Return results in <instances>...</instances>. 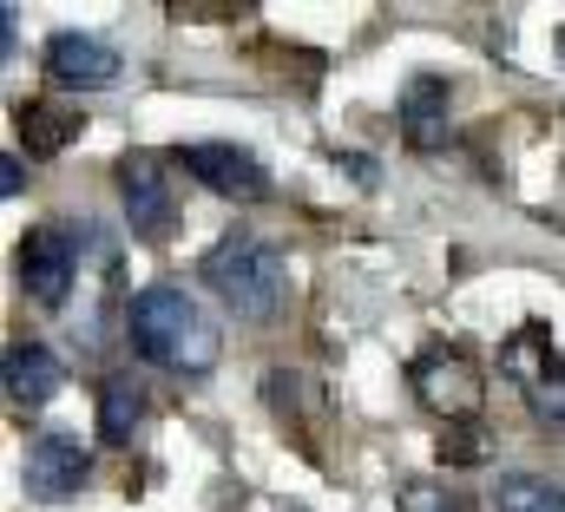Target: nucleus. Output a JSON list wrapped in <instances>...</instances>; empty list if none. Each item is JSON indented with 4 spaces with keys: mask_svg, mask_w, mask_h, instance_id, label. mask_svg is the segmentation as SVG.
Returning <instances> with one entry per match:
<instances>
[{
    "mask_svg": "<svg viewBox=\"0 0 565 512\" xmlns=\"http://www.w3.org/2000/svg\"><path fill=\"white\" fill-rule=\"evenodd\" d=\"M13 269H20V289H26L33 302L60 309V302L73 296V282H79V244H73V231H66V224H40V231H26V237H20V256H13Z\"/></svg>",
    "mask_w": 565,
    "mask_h": 512,
    "instance_id": "obj_5",
    "label": "nucleus"
},
{
    "mask_svg": "<svg viewBox=\"0 0 565 512\" xmlns=\"http://www.w3.org/2000/svg\"><path fill=\"white\" fill-rule=\"evenodd\" d=\"M119 198H126V224H132L139 237H171L178 198H171V178H164L151 158H126V164H119Z\"/></svg>",
    "mask_w": 565,
    "mask_h": 512,
    "instance_id": "obj_9",
    "label": "nucleus"
},
{
    "mask_svg": "<svg viewBox=\"0 0 565 512\" xmlns=\"http://www.w3.org/2000/svg\"><path fill=\"white\" fill-rule=\"evenodd\" d=\"M500 375L520 382L526 407L540 427H559L565 434V362L553 355V335L546 329H520L507 349H500Z\"/></svg>",
    "mask_w": 565,
    "mask_h": 512,
    "instance_id": "obj_3",
    "label": "nucleus"
},
{
    "mask_svg": "<svg viewBox=\"0 0 565 512\" xmlns=\"http://www.w3.org/2000/svg\"><path fill=\"white\" fill-rule=\"evenodd\" d=\"M198 282L237 316V322H270L282 309V296H289V269H282V256L257 237V231H231V237H217L204 263H198Z\"/></svg>",
    "mask_w": 565,
    "mask_h": 512,
    "instance_id": "obj_2",
    "label": "nucleus"
},
{
    "mask_svg": "<svg viewBox=\"0 0 565 512\" xmlns=\"http://www.w3.org/2000/svg\"><path fill=\"white\" fill-rule=\"evenodd\" d=\"M493 512H565V487L546 473H500L493 480Z\"/></svg>",
    "mask_w": 565,
    "mask_h": 512,
    "instance_id": "obj_14",
    "label": "nucleus"
},
{
    "mask_svg": "<svg viewBox=\"0 0 565 512\" xmlns=\"http://www.w3.org/2000/svg\"><path fill=\"white\" fill-rule=\"evenodd\" d=\"M395 506L402 512H467V500L454 487H440V480H402L395 487Z\"/></svg>",
    "mask_w": 565,
    "mask_h": 512,
    "instance_id": "obj_15",
    "label": "nucleus"
},
{
    "mask_svg": "<svg viewBox=\"0 0 565 512\" xmlns=\"http://www.w3.org/2000/svg\"><path fill=\"white\" fill-rule=\"evenodd\" d=\"M86 473H93V454H86V440H73V434H40V440L26 447V460H20V487H26L33 500H46V506L73 500V493L86 487Z\"/></svg>",
    "mask_w": 565,
    "mask_h": 512,
    "instance_id": "obj_7",
    "label": "nucleus"
},
{
    "mask_svg": "<svg viewBox=\"0 0 565 512\" xmlns=\"http://www.w3.org/2000/svg\"><path fill=\"white\" fill-rule=\"evenodd\" d=\"M20 184H26V171H20V158L7 151V158H0V198H20Z\"/></svg>",
    "mask_w": 565,
    "mask_h": 512,
    "instance_id": "obj_16",
    "label": "nucleus"
},
{
    "mask_svg": "<svg viewBox=\"0 0 565 512\" xmlns=\"http://www.w3.org/2000/svg\"><path fill=\"white\" fill-rule=\"evenodd\" d=\"M408 382H415V401H422L427 414H440V420H473L480 401H487L480 369H473L467 355H447V349L422 355V362L408 369Z\"/></svg>",
    "mask_w": 565,
    "mask_h": 512,
    "instance_id": "obj_6",
    "label": "nucleus"
},
{
    "mask_svg": "<svg viewBox=\"0 0 565 512\" xmlns=\"http://www.w3.org/2000/svg\"><path fill=\"white\" fill-rule=\"evenodd\" d=\"M402 138L415 151H434L447 145V79L440 73H415L402 86Z\"/></svg>",
    "mask_w": 565,
    "mask_h": 512,
    "instance_id": "obj_11",
    "label": "nucleus"
},
{
    "mask_svg": "<svg viewBox=\"0 0 565 512\" xmlns=\"http://www.w3.org/2000/svg\"><path fill=\"white\" fill-rule=\"evenodd\" d=\"M126 335L164 375H211L217 369V322L198 309L184 282H145L126 302Z\"/></svg>",
    "mask_w": 565,
    "mask_h": 512,
    "instance_id": "obj_1",
    "label": "nucleus"
},
{
    "mask_svg": "<svg viewBox=\"0 0 565 512\" xmlns=\"http://www.w3.org/2000/svg\"><path fill=\"white\" fill-rule=\"evenodd\" d=\"M178 171L184 178H198L211 198H231V204H264L277 184H270V171L250 158V151H237V145H217V138H204V145H178Z\"/></svg>",
    "mask_w": 565,
    "mask_h": 512,
    "instance_id": "obj_4",
    "label": "nucleus"
},
{
    "mask_svg": "<svg viewBox=\"0 0 565 512\" xmlns=\"http://www.w3.org/2000/svg\"><path fill=\"white\" fill-rule=\"evenodd\" d=\"M440 460H480V447H473V440H467V434H460V440H454V447H440Z\"/></svg>",
    "mask_w": 565,
    "mask_h": 512,
    "instance_id": "obj_17",
    "label": "nucleus"
},
{
    "mask_svg": "<svg viewBox=\"0 0 565 512\" xmlns=\"http://www.w3.org/2000/svg\"><path fill=\"white\" fill-rule=\"evenodd\" d=\"M60 387H66V362H60L46 342H13V349H7V401H13V407L33 414V407H46Z\"/></svg>",
    "mask_w": 565,
    "mask_h": 512,
    "instance_id": "obj_10",
    "label": "nucleus"
},
{
    "mask_svg": "<svg viewBox=\"0 0 565 512\" xmlns=\"http://www.w3.org/2000/svg\"><path fill=\"white\" fill-rule=\"evenodd\" d=\"M139 420H145V387L132 375H113V382L99 387V440L126 447L139 434Z\"/></svg>",
    "mask_w": 565,
    "mask_h": 512,
    "instance_id": "obj_13",
    "label": "nucleus"
},
{
    "mask_svg": "<svg viewBox=\"0 0 565 512\" xmlns=\"http://www.w3.org/2000/svg\"><path fill=\"white\" fill-rule=\"evenodd\" d=\"M559 53H565V33H559Z\"/></svg>",
    "mask_w": 565,
    "mask_h": 512,
    "instance_id": "obj_18",
    "label": "nucleus"
},
{
    "mask_svg": "<svg viewBox=\"0 0 565 512\" xmlns=\"http://www.w3.org/2000/svg\"><path fill=\"white\" fill-rule=\"evenodd\" d=\"M13 126L26 138V158H60V151L79 138V119L60 113V106H46V99H26V106L13 113Z\"/></svg>",
    "mask_w": 565,
    "mask_h": 512,
    "instance_id": "obj_12",
    "label": "nucleus"
},
{
    "mask_svg": "<svg viewBox=\"0 0 565 512\" xmlns=\"http://www.w3.org/2000/svg\"><path fill=\"white\" fill-rule=\"evenodd\" d=\"M40 66H46V79H53L60 93H99V86L119 79V53H113L99 33H53Z\"/></svg>",
    "mask_w": 565,
    "mask_h": 512,
    "instance_id": "obj_8",
    "label": "nucleus"
}]
</instances>
